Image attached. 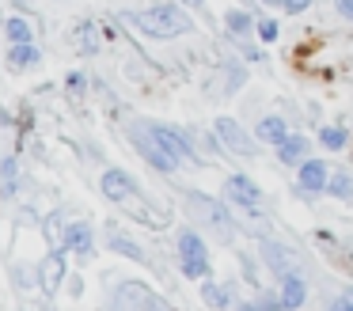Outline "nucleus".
I'll return each mask as SVG.
<instances>
[{
	"label": "nucleus",
	"mask_w": 353,
	"mask_h": 311,
	"mask_svg": "<svg viewBox=\"0 0 353 311\" xmlns=\"http://www.w3.org/2000/svg\"><path fill=\"white\" fill-rule=\"evenodd\" d=\"M39 61H42V53L34 50L31 42H27V46H12V50H8V68H34Z\"/></svg>",
	"instance_id": "obj_15"
},
{
	"label": "nucleus",
	"mask_w": 353,
	"mask_h": 311,
	"mask_svg": "<svg viewBox=\"0 0 353 311\" xmlns=\"http://www.w3.org/2000/svg\"><path fill=\"white\" fill-rule=\"evenodd\" d=\"M224 197L243 205V209H254V205L262 201V190L254 186V179H247V174H228V179H224Z\"/></svg>",
	"instance_id": "obj_6"
},
{
	"label": "nucleus",
	"mask_w": 353,
	"mask_h": 311,
	"mask_svg": "<svg viewBox=\"0 0 353 311\" xmlns=\"http://www.w3.org/2000/svg\"><path fill=\"white\" fill-rule=\"evenodd\" d=\"M254 137H259V141H266V144H285L289 141V126H285V118H277V114H270V118H262L259 121V129H254Z\"/></svg>",
	"instance_id": "obj_11"
},
{
	"label": "nucleus",
	"mask_w": 353,
	"mask_h": 311,
	"mask_svg": "<svg viewBox=\"0 0 353 311\" xmlns=\"http://www.w3.org/2000/svg\"><path fill=\"white\" fill-rule=\"evenodd\" d=\"M65 247L69 250H77V254H92V247H95V232H92V224H72L69 232H65Z\"/></svg>",
	"instance_id": "obj_12"
},
{
	"label": "nucleus",
	"mask_w": 353,
	"mask_h": 311,
	"mask_svg": "<svg viewBox=\"0 0 353 311\" xmlns=\"http://www.w3.org/2000/svg\"><path fill=\"white\" fill-rule=\"evenodd\" d=\"M262 254H266V262L277 270V277H289V273H292V258L285 254V250L277 247V243H270V239H266V243H262Z\"/></svg>",
	"instance_id": "obj_16"
},
{
	"label": "nucleus",
	"mask_w": 353,
	"mask_h": 311,
	"mask_svg": "<svg viewBox=\"0 0 353 311\" xmlns=\"http://www.w3.org/2000/svg\"><path fill=\"white\" fill-rule=\"evenodd\" d=\"M243 311H285L281 300H259V303H243Z\"/></svg>",
	"instance_id": "obj_22"
},
{
	"label": "nucleus",
	"mask_w": 353,
	"mask_h": 311,
	"mask_svg": "<svg viewBox=\"0 0 353 311\" xmlns=\"http://www.w3.org/2000/svg\"><path fill=\"white\" fill-rule=\"evenodd\" d=\"M307 4H312V0H281V12L285 15H300Z\"/></svg>",
	"instance_id": "obj_24"
},
{
	"label": "nucleus",
	"mask_w": 353,
	"mask_h": 311,
	"mask_svg": "<svg viewBox=\"0 0 353 311\" xmlns=\"http://www.w3.org/2000/svg\"><path fill=\"white\" fill-rule=\"evenodd\" d=\"M224 27H228L232 34L243 38V34H251V30H254V19L247 12H239V8H232V12H224Z\"/></svg>",
	"instance_id": "obj_18"
},
{
	"label": "nucleus",
	"mask_w": 353,
	"mask_h": 311,
	"mask_svg": "<svg viewBox=\"0 0 353 311\" xmlns=\"http://www.w3.org/2000/svg\"><path fill=\"white\" fill-rule=\"evenodd\" d=\"M201 300H205L209 308L224 311V308H232V288H228V285H216V281H205V288H201Z\"/></svg>",
	"instance_id": "obj_14"
},
{
	"label": "nucleus",
	"mask_w": 353,
	"mask_h": 311,
	"mask_svg": "<svg viewBox=\"0 0 353 311\" xmlns=\"http://www.w3.org/2000/svg\"><path fill=\"white\" fill-rule=\"evenodd\" d=\"M213 133H216V141L224 144V152H232L236 159H254V141L236 118H216Z\"/></svg>",
	"instance_id": "obj_4"
},
{
	"label": "nucleus",
	"mask_w": 353,
	"mask_h": 311,
	"mask_svg": "<svg viewBox=\"0 0 353 311\" xmlns=\"http://www.w3.org/2000/svg\"><path fill=\"white\" fill-rule=\"evenodd\" d=\"M4 30H8V42L12 46H27V42H31V23H27V19H19V15H12V19H8V27H4Z\"/></svg>",
	"instance_id": "obj_20"
},
{
	"label": "nucleus",
	"mask_w": 353,
	"mask_h": 311,
	"mask_svg": "<svg viewBox=\"0 0 353 311\" xmlns=\"http://www.w3.org/2000/svg\"><path fill=\"white\" fill-rule=\"evenodd\" d=\"M319 141H323V148H327V152H342L345 148V129L327 126V129H319Z\"/></svg>",
	"instance_id": "obj_21"
},
{
	"label": "nucleus",
	"mask_w": 353,
	"mask_h": 311,
	"mask_svg": "<svg viewBox=\"0 0 353 311\" xmlns=\"http://www.w3.org/2000/svg\"><path fill=\"white\" fill-rule=\"evenodd\" d=\"M327 311H353V296H342V300H334Z\"/></svg>",
	"instance_id": "obj_26"
},
{
	"label": "nucleus",
	"mask_w": 353,
	"mask_h": 311,
	"mask_svg": "<svg viewBox=\"0 0 353 311\" xmlns=\"http://www.w3.org/2000/svg\"><path fill=\"white\" fill-rule=\"evenodd\" d=\"M334 12L342 15V19L353 23V0H334Z\"/></svg>",
	"instance_id": "obj_25"
},
{
	"label": "nucleus",
	"mask_w": 353,
	"mask_h": 311,
	"mask_svg": "<svg viewBox=\"0 0 353 311\" xmlns=\"http://www.w3.org/2000/svg\"><path fill=\"white\" fill-rule=\"evenodd\" d=\"M307 148H312V144H307V137H296V133H292L285 144H277V159H281L285 167H292V163H307V159H304V156H307Z\"/></svg>",
	"instance_id": "obj_13"
},
{
	"label": "nucleus",
	"mask_w": 353,
	"mask_h": 311,
	"mask_svg": "<svg viewBox=\"0 0 353 311\" xmlns=\"http://www.w3.org/2000/svg\"><path fill=\"white\" fill-rule=\"evenodd\" d=\"M259 38H262V42H274V38H277V23L274 19H262L259 23Z\"/></svg>",
	"instance_id": "obj_23"
},
{
	"label": "nucleus",
	"mask_w": 353,
	"mask_h": 311,
	"mask_svg": "<svg viewBox=\"0 0 353 311\" xmlns=\"http://www.w3.org/2000/svg\"><path fill=\"white\" fill-rule=\"evenodd\" d=\"M148 129L156 133V141L179 159V163H194V148H190V129H171V126H156L148 121Z\"/></svg>",
	"instance_id": "obj_5"
},
{
	"label": "nucleus",
	"mask_w": 353,
	"mask_h": 311,
	"mask_svg": "<svg viewBox=\"0 0 353 311\" xmlns=\"http://www.w3.org/2000/svg\"><path fill=\"white\" fill-rule=\"evenodd\" d=\"M281 308L285 311H296V308H304V300H307V281L300 277V273H289V277H281Z\"/></svg>",
	"instance_id": "obj_9"
},
{
	"label": "nucleus",
	"mask_w": 353,
	"mask_h": 311,
	"mask_svg": "<svg viewBox=\"0 0 353 311\" xmlns=\"http://www.w3.org/2000/svg\"><path fill=\"white\" fill-rule=\"evenodd\" d=\"M107 239H110V247H114L122 258H133V262H145V250H141L137 243L130 239V235H122V232H110Z\"/></svg>",
	"instance_id": "obj_17"
},
{
	"label": "nucleus",
	"mask_w": 353,
	"mask_h": 311,
	"mask_svg": "<svg viewBox=\"0 0 353 311\" xmlns=\"http://www.w3.org/2000/svg\"><path fill=\"white\" fill-rule=\"evenodd\" d=\"M99 186H103V197H110V201H130V197L137 194V182H133L122 167H107Z\"/></svg>",
	"instance_id": "obj_7"
},
{
	"label": "nucleus",
	"mask_w": 353,
	"mask_h": 311,
	"mask_svg": "<svg viewBox=\"0 0 353 311\" xmlns=\"http://www.w3.org/2000/svg\"><path fill=\"white\" fill-rule=\"evenodd\" d=\"M179 262H183L186 277H209V250L194 228L179 232Z\"/></svg>",
	"instance_id": "obj_2"
},
{
	"label": "nucleus",
	"mask_w": 353,
	"mask_h": 311,
	"mask_svg": "<svg viewBox=\"0 0 353 311\" xmlns=\"http://www.w3.org/2000/svg\"><path fill=\"white\" fill-rule=\"evenodd\" d=\"M300 190H307V194H319V190H327L330 182V171L323 159H307V163H300V174H296Z\"/></svg>",
	"instance_id": "obj_8"
},
{
	"label": "nucleus",
	"mask_w": 353,
	"mask_h": 311,
	"mask_svg": "<svg viewBox=\"0 0 353 311\" xmlns=\"http://www.w3.org/2000/svg\"><path fill=\"white\" fill-rule=\"evenodd\" d=\"M327 194H330V197H338V201H353V179H350L345 171L330 174V182H327Z\"/></svg>",
	"instance_id": "obj_19"
},
{
	"label": "nucleus",
	"mask_w": 353,
	"mask_h": 311,
	"mask_svg": "<svg viewBox=\"0 0 353 311\" xmlns=\"http://www.w3.org/2000/svg\"><path fill=\"white\" fill-rule=\"evenodd\" d=\"M266 4H277V8H281V0H266Z\"/></svg>",
	"instance_id": "obj_28"
},
{
	"label": "nucleus",
	"mask_w": 353,
	"mask_h": 311,
	"mask_svg": "<svg viewBox=\"0 0 353 311\" xmlns=\"http://www.w3.org/2000/svg\"><path fill=\"white\" fill-rule=\"evenodd\" d=\"M190 201L201 209V220H205V224H213L221 235H232V220H228V212H224L216 201H209V197H190Z\"/></svg>",
	"instance_id": "obj_10"
},
{
	"label": "nucleus",
	"mask_w": 353,
	"mask_h": 311,
	"mask_svg": "<svg viewBox=\"0 0 353 311\" xmlns=\"http://www.w3.org/2000/svg\"><path fill=\"white\" fill-rule=\"evenodd\" d=\"M130 23L148 38H179L190 30V19L175 4H156V8H145V12H133Z\"/></svg>",
	"instance_id": "obj_1"
},
{
	"label": "nucleus",
	"mask_w": 353,
	"mask_h": 311,
	"mask_svg": "<svg viewBox=\"0 0 353 311\" xmlns=\"http://www.w3.org/2000/svg\"><path fill=\"white\" fill-rule=\"evenodd\" d=\"M130 137H133V144H137V148H141V156H145L148 163L156 167V171L171 174V171H175V167H179V159L171 156V152L163 148L160 141H156V133H152V129H148V121H141V126H133V129H130Z\"/></svg>",
	"instance_id": "obj_3"
},
{
	"label": "nucleus",
	"mask_w": 353,
	"mask_h": 311,
	"mask_svg": "<svg viewBox=\"0 0 353 311\" xmlns=\"http://www.w3.org/2000/svg\"><path fill=\"white\" fill-rule=\"evenodd\" d=\"M183 4H194V8H198V4H205V0H183Z\"/></svg>",
	"instance_id": "obj_27"
}]
</instances>
